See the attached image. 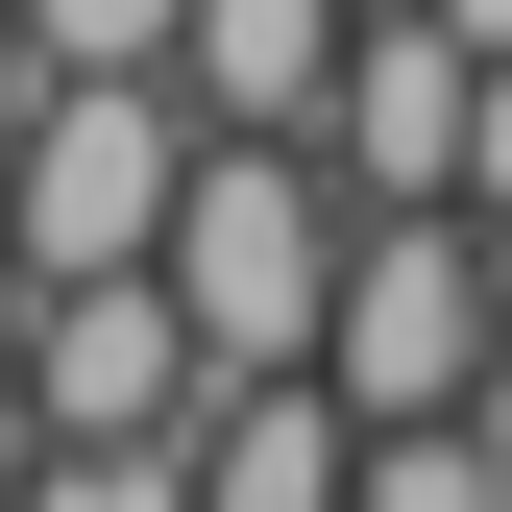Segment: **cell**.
I'll return each instance as SVG.
<instances>
[{
  "mask_svg": "<svg viewBox=\"0 0 512 512\" xmlns=\"http://www.w3.org/2000/svg\"><path fill=\"white\" fill-rule=\"evenodd\" d=\"M342 244H366L342 147H317V122H220V147H196V196H171V293H196V342H220V366H317Z\"/></svg>",
  "mask_w": 512,
  "mask_h": 512,
  "instance_id": "1",
  "label": "cell"
},
{
  "mask_svg": "<svg viewBox=\"0 0 512 512\" xmlns=\"http://www.w3.org/2000/svg\"><path fill=\"white\" fill-rule=\"evenodd\" d=\"M317 366H342L366 415H488V391H512V220H488V196H366Z\"/></svg>",
  "mask_w": 512,
  "mask_h": 512,
  "instance_id": "2",
  "label": "cell"
},
{
  "mask_svg": "<svg viewBox=\"0 0 512 512\" xmlns=\"http://www.w3.org/2000/svg\"><path fill=\"white\" fill-rule=\"evenodd\" d=\"M0 147H25V244H49V269H147L220 122H196V74H49Z\"/></svg>",
  "mask_w": 512,
  "mask_h": 512,
  "instance_id": "3",
  "label": "cell"
},
{
  "mask_svg": "<svg viewBox=\"0 0 512 512\" xmlns=\"http://www.w3.org/2000/svg\"><path fill=\"white\" fill-rule=\"evenodd\" d=\"M25 391H49V439H196L220 415V342H196V293H171V244L25 293Z\"/></svg>",
  "mask_w": 512,
  "mask_h": 512,
  "instance_id": "4",
  "label": "cell"
},
{
  "mask_svg": "<svg viewBox=\"0 0 512 512\" xmlns=\"http://www.w3.org/2000/svg\"><path fill=\"white\" fill-rule=\"evenodd\" d=\"M464 122H488V25H439V0H366L342 98H317L342 196H464Z\"/></svg>",
  "mask_w": 512,
  "mask_h": 512,
  "instance_id": "5",
  "label": "cell"
},
{
  "mask_svg": "<svg viewBox=\"0 0 512 512\" xmlns=\"http://www.w3.org/2000/svg\"><path fill=\"white\" fill-rule=\"evenodd\" d=\"M342 488H366V391H342V366H220L196 512H342Z\"/></svg>",
  "mask_w": 512,
  "mask_h": 512,
  "instance_id": "6",
  "label": "cell"
},
{
  "mask_svg": "<svg viewBox=\"0 0 512 512\" xmlns=\"http://www.w3.org/2000/svg\"><path fill=\"white\" fill-rule=\"evenodd\" d=\"M366 49V0H196L171 25V74H196V122H317Z\"/></svg>",
  "mask_w": 512,
  "mask_h": 512,
  "instance_id": "7",
  "label": "cell"
},
{
  "mask_svg": "<svg viewBox=\"0 0 512 512\" xmlns=\"http://www.w3.org/2000/svg\"><path fill=\"white\" fill-rule=\"evenodd\" d=\"M342 512H512V415H366Z\"/></svg>",
  "mask_w": 512,
  "mask_h": 512,
  "instance_id": "8",
  "label": "cell"
},
{
  "mask_svg": "<svg viewBox=\"0 0 512 512\" xmlns=\"http://www.w3.org/2000/svg\"><path fill=\"white\" fill-rule=\"evenodd\" d=\"M25 512H196V439H49Z\"/></svg>",
  "mask_w": 512,
  "mask_h": 512,
  "instance_id": "9",
  "label": "cell"
},
{
  "mask_svg": "<svg viewBox=\"0 0 512 512\" xmlns=\"http://www.w3.org/2000/svg\"><path fill=\"white\" fill-rule=\"evenodd\" d=\"M25 25H49V74H171L196 0H25Z\"/></svg>",
  "mask_w": 512,
  "mask_h": 512,
  "instance_id": "10",
  "label": "cell"
},
{
  "mask_svg": "<svg viewBox=\"0 0 512 512\" xmlns=\"http://www.w3.org/2000/svg\"><path fill=\"white\" fill-rule=\"evenodd\" d=\"M49 488V391H25V342H0V512Z\"/></svg>",
  "mask_w": 512,
  "mask_h": 512,
  "instance_id": "11",
  "label": "cell"
},
{
  "mask_svg": "<svg viewBox=\"0 0 512 512\" xmlns=\"http://www.w3.org/2000/svg\"><path fill=\"white\" fill-rule=\"evenodd\" d=\"M25 293H49V244H25V147H0V342H25Z\"/></svg>",
  "mask_w": 512,
  "mask_h": 512,
  "instance_id": "12",
  "label": "cell"
},
{
  "mask_svg": "<svg viewBox=\"0 0 512 512\" xmlns=\"http://www.w3.org/2000/svg\"><path fill=\"white\" fill-rule=\"evenodd\" d=\"M464 196L512 220V49H488V122H464Z\"/></svg>",
  "mask_w": 512,
  "mask_h": 512,
  "instance_id": "13",
  "label": "cell"
}]
</instances>
